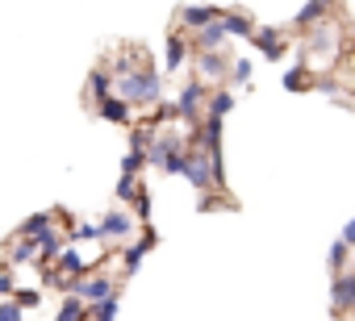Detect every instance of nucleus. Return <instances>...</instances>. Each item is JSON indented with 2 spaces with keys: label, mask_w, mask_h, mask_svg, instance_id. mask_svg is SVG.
<instances>
[{
  "label": "nucleus",
  "mask_w": 355,
  "mask_h": 321,
  "mask_svg": "<svg viewBox=\"0 0 355 321\" xmlns=\"http://www.w3.org/2000/svg\"><path fill=\"white\" fill-rule=\"evenodd\" d=\"M113 96L125 100L130 109H134V104L150 109V104H159V96H163V80H159V71H150V67H130V71L113 75Z\"/></svg>",
  "instance_id": "f257e3e1"
},
{
  "label": "nucleus",
  "mask_w": 355,
  "mask_h": 321,
  "mask_svg": "<svg viewBox=\"0 0 355 321\" xmlns=\"http://www.w3.org/2000/svg\"><path fill=\"white\" fill-rule=\"evenodd\" d=\"M184 154H189V142H184L180 134H155L142 158H146L150 167H159L163 176H180V167H184Z\"/></svg>",
  "instance_id": "f03ea898"
},
{
  "label": "nucleus",
  "mask_w": 355,
  "mask_h": 321,
  "mask_svg": "<svg viewBox=\"0 0 355 321\" xmlns=\"http://www.w3.org/2000/svg\"><path fill=\"white\" fill-rule=\"evenodd\" d=\"M180 176H184L193 188H201V192H209V188H222V184H226V172H222V163H214V158H209L201 146H193V150L184 154V167H180Z\"/></svg>",
  "instance_id": "7ed1b4c3"
},
{
  "label": "nucleus",
  "mask_w": 355,
  "mask_h": 321,
  "mask_svg": "<svg viewBox=\"0 0 355 321\" xmlns=\"http://www.w3.org/2000/svg\"><path fill=\"white\" fill-rule=\"evenodd\" d=\"M205 96H209V88H205V84H184V88H180V96H175V117L189 121V125L197 129V125H201V117H205Z\"/></svg>",
  "instance_id": "20e7f679"
},
{
  "label": "nucleus",
  "mask_w": 355,
  "mask_h": 321,
  "mask_svg": "<svg viewBox=\"0 0 355 321\" xmlns=\"http://www.w3.org/2000/svg\"><path fill=\"white\" fill-rule=\"evenodd\" d=\"M251 42H255V51H263L268 59H280V55L288 51V38H284V30H276V26H255V30H251Z\"/></svg>",
  "instance_id": "39448f33"
},
{
  "label": "nucleus",
  "mask_w": 355,
  "mask_h": 321,
  "mask_svg": "<svg viewBox=\"0 0 355 321\" xmlns=\"http://www.w3.org/2000/svg\"><path fill=\"white\" fill-rule=\"evenodd\" d=\"M96 226H101V238H113V242H125V238L134 234V226H138V221H134V217H130L125 209H113V213H105V217H101Z\"/></svg>",
  "instance_id": "423d86ee"
},
{
  "label": "nucleus",
  "mask_w": 355,
  "mask_h": 321,
  "mask_svg": "<svg viewBox=\"0 0 355 321\" xmlns=\"http://www.w3.org/2000/svg\"><path fill=\"white\" fill-rule=\"evenodd\" d=\"M226 55L222 51H201L197 55V71H201V84H222L226 80Z\"/></svg>",
  "instance_id": "0eeeda50"
},
{
  "label": "nucleus",
  "mask_w": 355,
  "mask_h": 321,
  "mask_svg": "<svg viewBox=\"0 0 355 321\" xmlns=\"http://www.w3.org/2000/svg\"><path fill=\"white\" fill-rule=\"evenodd\" d=\"M330 304H334V313H351V309H355V275H351V271L334 275V284H330Z\"/></svg>",
  "instance_id": "6e6552de"
},
{
  "label": "nucleus",
  "mask_w": 355,
  "mask_h": 321,
  "mask_svg": "<svg viewBox=\"0 0 355 321\" xmlns=\"http://www.w3.org/2000/svg\"><path fill=\"white\" fill-rule=\"evenodd\" d=\"M218 21H222V30H226V38H251V30H255V17H251V13H243V9H230V13H218Z\"/></svg>",
  "instance_id": "1a4fd4ad"
},
{
  "label": "nucleus",
  "mask_w": 355,
  "mask_h": 321,
  "mask_svg": "<svg viewBox=\"0 0 355 321\" xmlns=\"http://www.w3.org/2000/svg\"><path fill=\"white\" fill-rule=\"evenodd\" d=\"M334 42H338V30H334L330 21H322V26H313V34H309L305 51H309L313 59H322V55H330V51H334Z\"/></svg>",
  "instance_id": "9d476101"
},
{
  "label": "nucleus",
  "mask_w": 355,
  "mask_h": 321,
  "mask_svg": "<svg viewBox=\"0 0 355 321\" xmlns=\"http://www.w3.org/2000/svg\"><path fill=\"white\" fill-rule=\"evenodd\" d=\"M330 0H305L301 5V13H297V26L301 30H313V26H322V21H330Z\"/></svg>",
  "instance_id": "9b49d317"
},
{
  "label": "nucleus",
  "mask_w": 355,
  "mask_h": 321,
  "mask_svg": "<svg viewBox=\"0 0 355 321\" xmlns=\"http://www.w3.org/2000/svg\"><path fill=\"white\" fill-rule=\"evenodd\" d=\"M150 246H155V230H146V234H142V242H130V246L121 250V267H125V275H134V271H138V263L146 259V250H150Z\"/></svg>",
  "instance_id": "f8f14e48"
},
{
  "label": "nucleus",
  "mask_w": 355,
  "mask_h": 321,
  "mask_svg": "<svg viewBox=\"0 0 355 321\" xmlns=\"http://www.w3.org/2000/svg\"><path fill=\"white\" fill-rule=\"evenodd\" d=\"M218 13H222V9H214V5H189V9H180V26H189V30H201V26L218 21Z\"/></svg>",
  "instance_id": "ddd939ff"
},
{
  "label": "nucleus",
  "mask_w": 355,
  "mask_h": 321,
  "mask_svg": "<svg viewBox=\"0 0 355 321\" xmlns=\"http://www.w3.org/2000/svg\"><path fill=\"white\" fill-rule=\"evenodd\" d=\"M38 259V242L34 238H13L9 255H5V267H21V263H34Z\"/></svg>",
  "instance_id": "4468645a"
},
{
  "label": "nucleus",
  "mask_w": 355,
  "mask_h": 321,
  "mask_svg": "<svg viewBox=\"0 0 355 321\" xmlns=\"http://www.w3.org/2000/svg\"><path fill=\"white\" fill-rule=\"evenodd\" d=\"M222 46H226V30H222V21H209V26L197 30V55H201V51H222Z\"/></svg>",
  "instance_id": "2eb2a0df"
},
{
  "label": "nucleus",
  "mask_w": 355,
  "mask_h": 321,
  "mask_svg": "<svg viewBox=\"0 0 355 321\" xmlns=\"http://www.w3.org/2000/svg\"><path fill=\"white\" fill-rule=\"evenodd\" d=\"M88 96H92V100H96V104H101V100H109V96H113V75H109V71H105V67H96V71H92V75H88Z\"/></svg>",
  "instance_id": "dca6fc26"
},
{
  "label": "nucleus",
  "mask_w": 355,
  "mask_h": 321,
  "mask_svg": "<svg viewBox=\"0 0 355 321\" xmlns=\"http://www.w3.org/2000/svg\"><path fill=\"white\" fill-rule=\"evenodd\" d=\"M234 109V96L226 92V88H214L209 96H205V117H226Z\"/></svg>",
  "instance_id": "f3484780"
},
{
  "label": "nucleus",
  "mask_w": 355,
  "mask_h": 321,
  "mask_svg": "<svg viewBox=\"0 0 355 321\" xmlns=\"http://www.w3.org/2000/svg\"><path fill=\"white\" fill-rule=\"evenodd\" d=\"M96 113H101L105 121H113V125H125V121H130V104H125V100H117V96L101 100V104H96Z\"/></svg>",
  "instance_id": "a211bd4d"
},
{
  "label": "nucleus",
  "mask_w": 355,
  "mask_h": 321,
  "mask_svg": "<svg viewBox=\"0 0 355 321\" xmlns=\"http://www.w3.org/2000/svg\"><path fill=\"white\" fill-rule=\"evenodd\" d=\"M34 242H38V255H42L46 263H55V259H59V250L67 246V242H63V234H55V230H46V234H38Z\"/></svg>",
  "instance_id": "6ab92c4d"
},
{
  "label": "nucleus",
  "mask_w": 355,
  "mask_h": 321,
  "mask_svg": "<svg viewBox=\"0 0 355 321\" xmlns=\"http://www.w3.org/2000/svg\"><path fill=\"white\" fill-rule=\"evenodd\" d=\"M184 59H189V42H184L180 34H171V38H167V71H180Z\"/></svg>",
  "instance_id": "aec40b11"
},
{
  "label": "nucleus",
  "mask_w": 355,
  "mask_h": 321,
  "mask_svg": "<svg viewBox=\"0 0 355 321\" xmlns=\"http://www.w3.org/2000/svg\"><path fill=\"white\" fill-rule=\"evenodd\" d=\"M284 88H288V92H305V88H313V75H309V67H305V63L288 67V71H284Z\"/></svg>",
  "instance_id": "412c9836"
},
{
  "label": "nucleus",
  "mask_w": 355,
  "mask_h": 321,
  "mask_svg": "<svg viewBox=\"0 0 355 321\" xmlns=\"http://www.w3.org/2000/svg\"><path fill=\"white\" fill-rule=\"evenodd\" d=\"M55 321H88V304H84L80 296H67L63 309L55 313Z\"/></svg>",
  "instance_id": "4be33fe9"
},
{
  "label": "nucleus",
  "mask_w": 355,
  "mask_h": 321,
  "mask_svg": "<svg viewBox=\"0 0 355 321\" xmlns=\"http://www.w3.org/2000/svg\"><path fill=\"white\" fill-rule=\"evenodd\" d=\"M51 226H55V213H34V217L21 226V234H17V238H38V234H46Z\"/></svg>",
  "instance_id": "5701e85b"
},
{
  "label": "nucleus",
  "mask_w": 355,
  "mask_h": 321,
  "mask_svg": "<svg viewBox=\"0 0 355 321\" xmlns=\"http://www.w3.org/2000/svg\"><path fill=\"white\" fill-rule=\"evenodd\" d=\"M117 296H109V300H101V304H88V321H113L117 317Z\"/></svg>",
  "instance_id": "b1692460"
},
{
  "label": "nucleus",
  "mask_w": 355,
  "mask_h": 321,
  "mask_svg": "<svg viewBox=\"0 0 355 321\" xmlns=\"http://www.w3.org/2000/svg\"><path fill=\"white\" fill-rule=\"evenodd\" d=\"M142 192V184H138V176H121V184H117V201L121 205H134V196Z\"/></svg>",
  "instance_id": "393cba45"
},
{
  "label": "nucleus",
  "mask_w": 355,
  "mask_h": 321,
  "mask_svg": "<svg viewBox=\"0 0 355 321\" xmlns=\"http://www.w3.org/2000/svg\"><path fill=\"white\" fill-rule=\"evenodd\" d=\"M347 263H351V246L334 242V246H330V271H334V275H343V271H347Z\"/></svg>",
  "instance_id": "a878e982"
},
{
  "label": "nucleus",
  "mask_w": 355,
  "mask_h": 321,
  "mask_svg": "<svg viewBox=\"0 0 355 321\" xmlns=\"http://www.w3.org/2000/svg\"><path fill=\"white\" fill-rule=\"evenodd\" d=\"M150 138H155V129H146V125H138V129H134V138H130V150H134V154H146V146H150Z\"/></svg>",
  "instance_id": "bb28decb"
},
{
  "label": "nucleus",
  "mask_w": 355,
  "mask_h": 321,
  "mask_svg": "<svg viewBox=\"0 0 355 321\" xmlns=\"http://www.w3.org/2000/svg\"><path fill=\"white\" fill-rule=\"evenodd\" d=\"M9 300H13V304H17V309H21V313H26V309H34V304H38V300H42V292H38V288H26V292H13V296H9Z\"/></svg>",
  "instance_id": "cd10ccee"
},
{
  "label": "nucleus",
  "mask_w": 355,
  "mask_h": 321,
  "mask_svg": "<svg viewBox=\"0 0 355 321\" xmlns=\"http://www.w3.org/2000/svg\"><path fill=\"white\" fill-rule=\"evenodd\" d=\"M142 167H146V158H142V154H134V150L121 158V176H138Z\"/></svg>",
  "instance_id": "c85d7f7f"
},
{
  "label": "nucleus",
  "mask_w": 355,
  "mask_h": 321,
  "mask_svg": "<svg viewBox=\"0 0 355 321\" xmlns=\"http://www.w3.org/2000/svg\"><path fill=\"white\" fill-rule=\"evenodd\" d=\"M230 75H234V84H247V80H251V63H247V59H234V63H230Z\"/></svg>",
  "instance_id": "c756f323"
},
{
  "label": "nucleus",
  "mask_w": 355,
  "mask_h": 321,
  "mask_svg": "<svg viewBox=\"0 0 355 321\" xmlns=\"http://www.w3.org/2000/svg\"><path fill=\"white\" fill-rule=\"evenodd\" d=\"M71 234H76V238H84V242H92V238H101V226H96V221H80Z\"/></svg>",
  "instance_id": "7c9ffc66"
},
{
  "label": "nucleus",
  "mask_w": 355,
  "mask_h": 321,
  "mask_svg": "<svg viewBox=\"0 0 355 321\" xmlns=\"http://www.w3.org/2000/svg\"><path fill=\"white\" fill-rule=\"evenodd\" d=\"M13 292H17V279H13V267H5V271H0V296L9 300Z\"/></svg>",
  "instance_id": "2f4dec72"
},
{
  "label": "nucleus",
  "mask_w": 355,
  "mask_h": 321,
  "mask_svg": "<svg viewBox=\"0 0 355 321\" xmlns=\"http://www.w3.org/2000/svg\"><path fill=\"white\" fill-rule=\"evenodd\" d=\"M0 321H26V313L13 300H0Z\"/></svg>",
  "instance_id": "473e14b6"
},
{
  "label": "nucleus",
  "mask_w": 355,
  "mask_h": 321,
  "mask_svg": "<svg viewBox=\"0 0 355 321\" xmlns=\"http://www.w3.org/2000/svg\"><path fill=\"white\" fill-rule=\"evenodd\" d=\"M134 213H138L134 221H146V217H150V196H146V192H138V196H134Z\"/></svg>",
  "instance_id": "72a5a7b5"
},
{
  "label": "nucleus",
  "mask_w": 355,
  "mask_h": 321,
  "mask_svg": "<svg viewBox=\"0 0 355 321\" xmlns=\"http://www.w3.org/2000/svg\"><path fill=\"white\" fill-rule=\"evenodd\" d=\"M338 242H343V246H351V242H355V221H347V226H343V238H338Z\"/></svg>",
  "instance_id": "f704fd0d"
}]
</instances>
